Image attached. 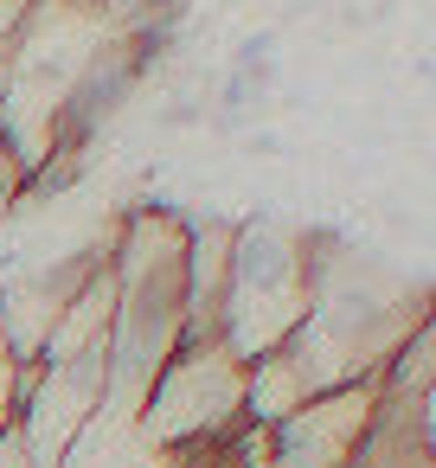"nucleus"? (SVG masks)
Listing matches in <instances>:
<instances>
[{"label":"nucleus","instance_id":"7","mask_svg":"<svg viewBox=\"0 0 436 468\" xmlns=\"http://www.w3.org/2000/svg\"><path fill=\"white\" fill-rule=\"evenodd\" d=\"M378 391L385 398H410V404H423L436 391V295H430L423 321L404 334V346L391 353V366L378 372Z\"/></svg>","mask_w":436,"mask_h":468},{"label":"nucleus","instance_id":"9","mask_svg":"<svg viewBox=\"0 0 436 468\" xmlns=\"http://www.w3.org/2000/svg\"><path fill=\"white\" fill-rule=\"evenodd\" d=\"M7 378H14V359H7V346H0V430L14 423V398H7Z\"/></svg>","mask_w":436,"mask_h":468},{"label":"nucleus","instance_id":"5","mask_svg":"<svg viewBox=\"0 0 436 468\" xmlns=\"http://www.w3.org/2000/svg\"><path fill=\"white\" fill-rule=\"evenodd\" d=\"M423 462H436V442L423 430V404L378 391V410H372V430H366L353 468H423Z\"/></svg>","mask_w":436,"mask_h":468},{"label":"nucleus","instance_id":"2","mask_svg":"<svg viewBox=\"0 0 436 468\" xmlns=\"http://www.w3.org/2000/svg\"><path fill=\"white\" fill-rule=\"evenodd\" d=\"M238 423H244V359L225 340H186L148 385V404L135 410V436L148 455L231 442Z\"/></svg>","mask_w":436,"mask_h":468},{"label":"nucleus","instance_id":"10","mask_svg":"<svg viewBox=\"0 0 436 468\" xmlns=\"http://www.w3.org/2000/svg\"><path fill=\"white\" fill-rule=\"evenodd\" d=\"M423 430H430V442H436V391L423 398Z\"/></svg>","mask_w":436,"mask_h":468},{"label":"nucleus","instance_id":"1","mask_svg":"<svg viewBox=\"0 0 436 468\" xmlns=\"http://www.w3.org/2000/svg\"><path fill=\"white\" fill-rule=\"evenodd\" d=\"M314 308V231L289 218H238L231 289L218 314V340L250 366L302 334Z\"/></svg>","mask_w":436,"mask_h":468},{"label":"nucleus","instance_id":"8","mask_svg":"<svg viewBox=\"0 0 436 468\" xmlns=\"http://www.w3.org/2000/svg\"><path fill=\"white\" fill-rule=\"evenodd\" d=\"M27 186H33V167H27V154L0 135V225H7L20 206H27Z\"/></svg>","mask_w":436,"mask_h":468},{"label":"nucleus","instance_id":"3","mask_svg":"<svg viewBox=\"0 0 436 468\" xmlns=\"http://www.w3.org/2000/svg\"><path fill=\"white\" fill-rule=\"evenodd\" d=\"M372 410H378V385H340V391L308 398L295 417L270 430L276 436L270 468H353L372 430Z\"/></svg>","mask_w":436,"mask_h":468},{"label":"nucleus","instance_id":"6","mask_svg":"<svg viewBox=\"0 0 436 468\" xmlns=\"http://www.w3.org/2000/svg\"><path fill=\"white\" fill-rule=\"evenodd\" d=\"M308 398H314V385L302 378V366H295L289 346H276V353H263V359L244 366V423L276 430V423L295 417Z\"/></svg>","mask_w":436,"mask_h":468},{"label":"nucleus","instance_id":"4","mask_svg":"<svg viewBox=\"0 0 436 468\" xmlns=\"http://www.w3.org/2000/svg\"><path fill=\"white\" fill-rule=\"evenodd\" d=\"M231 218H193L186 231V340H218L225 289H231Z\"/></svg>","mask_w":436,"mask_h":468}]
</instances>
